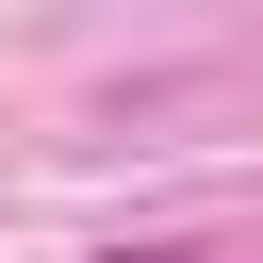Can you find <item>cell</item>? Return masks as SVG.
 I'll list each match as a JSON object with an SVG mask.
<instances>
[{"instance_id": "6da1fadb", "label": "cell", "mask_w": 263, "mask_h": 263, "mask_svg": "<svg viewBox=\"0 0 263 263\" xmlns=\"http://www.w3.org/2000/svg\"><path fill=\"white\" fill-rule=\"evenodd\" d=\"M115 263H181V247H115Z\"/></svg>"}]
</instances>
